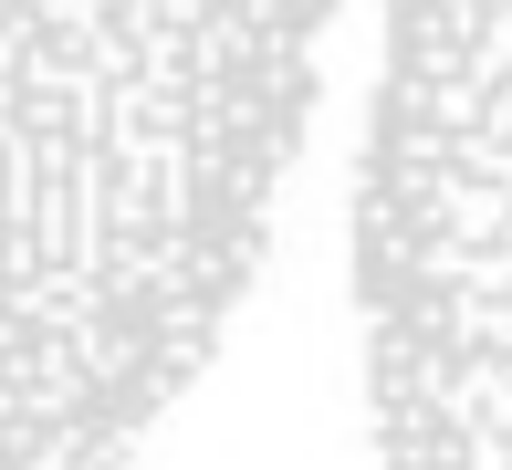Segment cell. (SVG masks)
Wrapping results in <instances>:
<instances>
[{"label":"cell","instance_id":"cell-1","mask_svg":"<svg viewBox=\"0 0 512 470\" xmlns=\"http://www.w3.org/2000/svg\"><path fill=\"white\" fill-rule=\"evenodd\" d=\"M324 11H0V470L157 429L272 251Z\"/></svg>","mask_w":512,"mask_h":470}]
</instances>
